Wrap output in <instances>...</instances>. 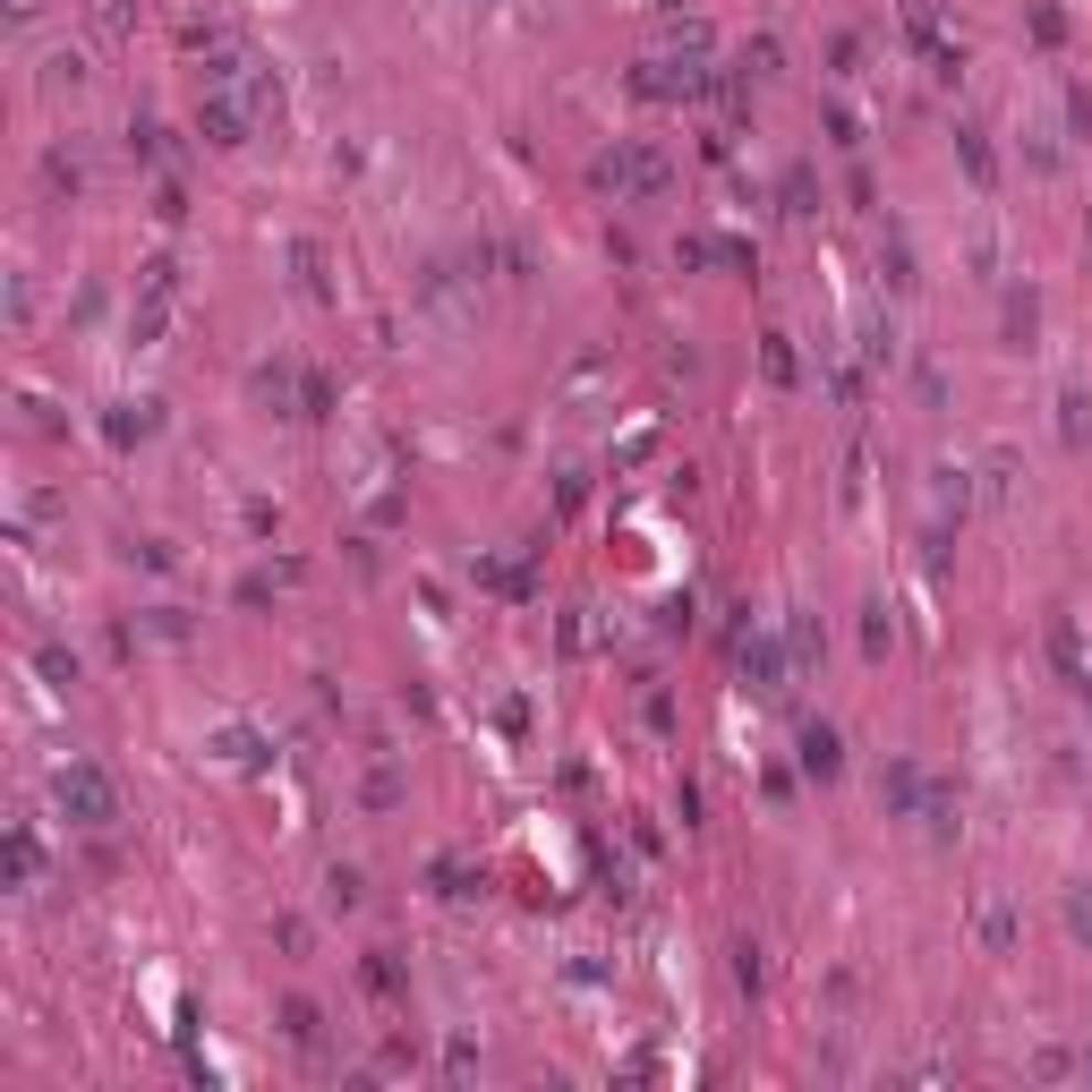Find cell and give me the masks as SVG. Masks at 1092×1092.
I'll use <instances>...</instances> for the list:
<instances>
[{"instance_id":"6da1fadb","label":"cell","mask_w":1092,"mask_h":1092,"mask_svg":"<svg viewBox=\"0 0 1092 1092\" xmlns=\"http://www.w3.org/2000/svg\"><path fill=\"white\" fill-rule=\"evenodd\" d=\"M61 811L77 820V828H103V820L120 811V794H111V777H103V769L77 760V769H61Z\"/></svg>"},{"instance_id":"7a4b0ae2","label":"cell","mask_w":1092,"mask_h":1092,"mask_svg":"<svg viewBox=\"0 0 1092 1092\" xmlns=\"http://www.w3.org/2000/svg\"><path fill=\"white\" fill-rule=\"evenodd\" d=\"M607 180H623V189H666V171L649 154H623V162H607Z\"/></svg>"}]
</instances>
